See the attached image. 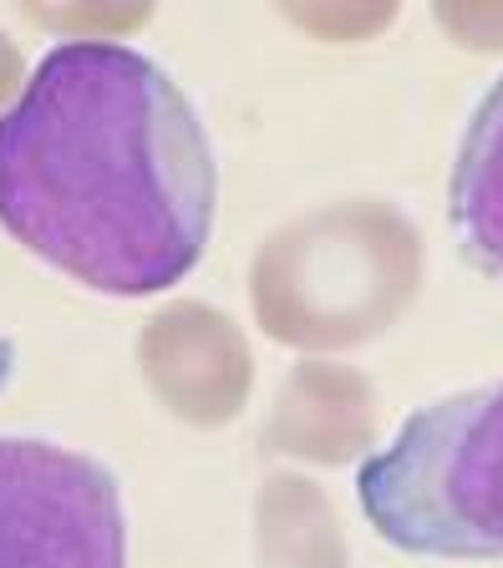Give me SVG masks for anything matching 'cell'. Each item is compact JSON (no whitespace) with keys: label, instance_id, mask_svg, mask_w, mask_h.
Wrapping results in <instances>:
<instances>
[{"label":"cell","instance_id":"1","mask_svg":"<svg viewBox=\"0 0 503 568\" xmlns=\"http://www.w3.org/2000/svg\"><path fill=\"white\" fill-rule=\"evenodd\" d=\"M219 209L209 132L153 57L77 36L0 112V229L97 295H163Z\"/></svg>","mask_w":503,"mask_h":568},{"label":"cell","instance_id":"2","mask_svg":"<svg viewBox=\"0 0 503 568\" xmlns=\"http://www.w3.org/2000/svg\"><path fill=\"white\" fill-rule=\"evenodd\" d=\"M386 544L427 558H503V381L408 416L356 477Z\"/></svg>","mask_w":503,"mask_h":568},{"label":"cell","instance_id":"3","mask_svg":"<svg viewBox=\"0 0 503 568\" xmlns=\"http://www.w3.org/2000/svg\"><path fill=\"white\" fill-rule=\"evenodd\" d=\"M422 274V239L382 203L290 224L254 264V300L275 341L351 345L382 335Z\"/></svg>","mask_w":503,"mask_h":568},{"label":"cell","instance_id":"4","mask_svg":"<svg viewBox=\"0 0 503 568\" xmlns=\"http://www.w3.org/2000/svg\"><path fill=\"white\" fill-rule=\"evenodd\" d=\"M0 568H128L108 467L37 437H0Z\"/></svg>","mask_w":503,"mask_h":568},{"label":"cell","instance_id":"5","mask_svg":"<svg viewBox=\"0 0 503 568\" xmlns=\"http://www.w3.org/2000/svg\"><path fill=\"white\" fill-rule=\"evenodd\" d=\"M143 366L153 390L189 422H229L244 402V345L224 315L173 305L148 325Z\"/></svg>","mask_w":503,"mask_h":568},{"label":"cell","instance_id":"6","mask_svg":"<svg viewBox=\"0 0 503 568\" xmlns=\"http://www.w3.org/2000/svg\"><path fill=\"white\" fill-rule=\"evenodd\" d=\"M447 219L463 239L467 260L483 274L503 280V77L489 87L457 142Z\"/></svg>","mask_w":503,"mask_h":568},{"label":"cell","instance_id":"7","mask_svg":"<svg viewBox=\"0 0 503 568\" xmlns=\"http://www.w3.org/2000/svg\"><path fill=\"white\" fill-rule=\"evenodd\" d=\"M356 396H366V386H361L356 376H346L341 366H305L285 386V396H280L275 442L300 452V457H315V462H346L366 437L341 422H331L325 412L356 402Z\"/></svg>","mask_w":503,"mask_h":568},{"label":"cell","instance_id":"8","mask_svg":"<svg viewBox=\"0 0 503 568\" xmlns=\"http://www.w3.org/2000/svg\"><path fill=\"white\" fill-rule=\"evenodd\" d=\"M16 67H21V57H16V47L6 41V36H0V92L16 82Z\"/></svg>","mask_w":503,"mask_h":568},{"label":"cell","instance_id":"9","mask_svg":"<svg viewBox=\"0 0 503 568\" xmlns=\"http://www.w3.org/2000/svg\"><path fill=\"white\" fill-rule=\"evenodd\" d=\"M11 371H16V345H11V341H0V386L11 381Z\"/></svg>","mask_w":503,"mask_h":568}]
</instances>
